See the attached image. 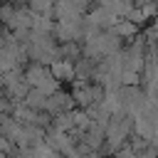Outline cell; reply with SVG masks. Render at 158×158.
<instances>
[{"label":"cell","mask_w":158,"mask_h":158,"mask_svg":"<svg viewBox=\"0 0 158 158\" xmlns=\"http://www.w3.org/2000/svg\"><path fill=\"white\" fill-rule=\"evenodd\" d=\"M27 7L37 15H49L52 17V7H54V0H27Z\"/></svg>","instance_id":"8992f818"},{"label":"cell","mask_w":158,"mask_h":158,"mask_svg":"<svg viewBox=\"0 0 158 158\" xmlns=\"http://www.w3.org/2000/svg\"><path fill=\"white\" fill-rule=\"evenodd\" d=\"M22 104H27V106L35 109V111H42V109L47 106V96H44L37 86H30L27 94H25V99H22Z\"/></svg>","instance_id":"5b68a950"},{"label":"cell","mask_w":158,"mask_h":158,"mask_svg":"<svg viewBox=\"0 0 158 158\" xmlns=\"http://www.w3.org/2000/svg\"><path fill=\"white\" fill-rule=\"evenodd\" d=\"M12 111V101L7 99L5 91H0V114H10Z\"/></svg>","instance_id":"ba28073f"},{"label":"cell","mask_w":158,"mask_h":158,"mask_svg":"<svg viewBox=\"0 0 158 158\" xmlns=\"http://www.w3.org/2000/svg\"><path fill=\"white\" fill-rule=\"evenodd\" d=\"M59 84H62V81H59V79H54V77H52V74H47V77H44V79H42V81H40V84H37V89H40V91H42V94H44V96H49V94H54V91H57V89H62V86H59Z\"/></svg>","instance_id":"52a82bcc"},{"label":"cell","mask_w":158,"mask_h":158,"mask_svg":"<svg viewBox=\"0 0 158 158\" xmlns=\"http://www.w3.org/2000/svg\"><path fill=\"white\" fill-rule=\"evenodd\" d=\"M57 57L69 59V62L79 59V57H81V42H74V40H69V42H59V44H57Z\"/></svg>","instance_id":"277c9868"},{"label":"cell","mask_w":158,"mask_h":158,"mask_svg":"<svg viewBox=\"0 0 158 158\" xmlns=\"http://www.w3.org/2000/svg\"><path fill=\"white\" fill-rule=\"evenodd\" d=\"M114 35H118L121 40H133L136 35H138V25L136 22H131V20H126V17H118L116 20V25L114 27H109Z\"/></svg>","instance_id":"3957f363"},{"label":"cell","mask_w":158,"mask_h":158,"mask_svg":"<svg viewBox=\"0 0 158 158\" xmlns=\"http://www.w3.org/2000/svg\"><path fill=\"white\" fill-rule=\"evenodd\" d=\"M47 67H49V74H52L54 79H59V81H69V84L74 81V62L57 57V59H52Z\"/></svg>","instance_id":"6da1fadb"},{"label":"cell","mask_w":158,"mask_h":158,"mask_svg":"<svg viewBox=\"0 0 158 158\" xmlns=\"http://www.w3.org/2000/svg\"><path fill=\"white\" fill-rule=\"evenodd\" d=\"M47 74H49V67H47V64H42V62H32L30 67H25V69H22V77H25V81H27L30 86H37Z\"/></svg>","instance_id":"7a4b0ae2"}]
</instances>
